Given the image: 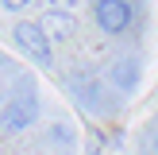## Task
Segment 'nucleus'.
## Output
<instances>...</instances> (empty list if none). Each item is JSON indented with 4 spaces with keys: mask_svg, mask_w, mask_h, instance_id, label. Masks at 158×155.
<instances>
[{
    "mask_svg": "<svg viewBox=\"0 0 158 155\" xmlns=\"http://www.w3.org/2000/svg\"><path fill=\"white\" fill-rule=\"evenodd\" d=\"M12 43L19 46L35 66H43V70L54 66V43L46 39V31L39 27L35 20H19V23H15V27H12Z\"/></svg>",
    "mask_w": 158,
    "mask_h": 155,
    "instance_id": "f257e3e1",
    "label": "nucleus"
},
{
    "mask_svg": "<svg viewBox=\"0 0 158 155\" xmlns=\"http://www.w3.org/2000/svg\"><path fill=\"white\" fill-rule=\"evenodd\" d=\"M35 120H39V93H35L31 82H19V89H12V97L4 105V124L15 128V132H23Z\"/></svg>",
    "mask_w": 158,
    "mask_h": 155,
    "instance_id": "f03ea898",
    "label": "nucleus"
},
{
    "mask_svg": "<svg viewBox=\"0 0 158 155\" xmlns=\"http://www.w3.org/2000/svg\"><path fill=\"white\" fill-rule=\"evenodd\" d=\"M93 20H97V27L104 35H123L135 23V4L131 0H97L93 4Z\"/></svg>",
    "mask_w": 158,
    "mask_h": 155,
    "instance_id": "7ed1b4c3",
    "label": "nucleus"
},
{
    "mask_svg": "<svg viewBox=\"0 0 158 155\" xmlns=\"http://www.w3.org/2000/svg\"><path fill=\"white\" fill-rule=\"evenodd\" d=\"M108 82L116 85L120 93H135L139 82H143V62L135 58V54H123V58L112 62V70H108Z\"/></svg>",
    "mask_w": 158,
    "mask_h": 155,
    "instance_id": "20e7f679",
    "label": "nucleus"
},
{
    "mask_svg": "<svg viewBox=\"0 0 158 155\" xmlns=\"http://www.w3.org/2000/svg\"><path fill=\"white\" fill-rule=\"evenodd\" d=\"M39 27L46 31V39H50V43H66V39L73 35V12L50 8V12H43V23H39Z\"/></svg>",
    "mask_w": 158,
    "mask_h": 155,
    "instance_id": "39448f33",
    "label": "nucleus"
},
{
    "mask_svg": "<svg viewBox=\"0 0 158 155\" xmlns=\"http://www.w3.org/2000/svg\"><path fill=\"white\" fill-rule=\"evenodd\" d=\"M27 4H31V0H0V8H4V12H23Z\"/></svg>",
    "mask_w": 158,
    "mask_h": 155,
    "instance_id": "423d86ee",
    "label": "nucleus"
},
{
    "mask_svg": "<svg viewBox=\"0 0 158 155\" xmlns=\"http://www.w3.org/2000/svg\"><path fill=\"white\" fill-rule=\"evenodd\" d=\"M46 4H50V8H62V12H73L77 0H46Z\"/></svg>",
    "mask_w": 158,
    "mask_h": 155,
    "instance_id": "0eeeda50",
    "label": "nucleus"
}]
</instances>
